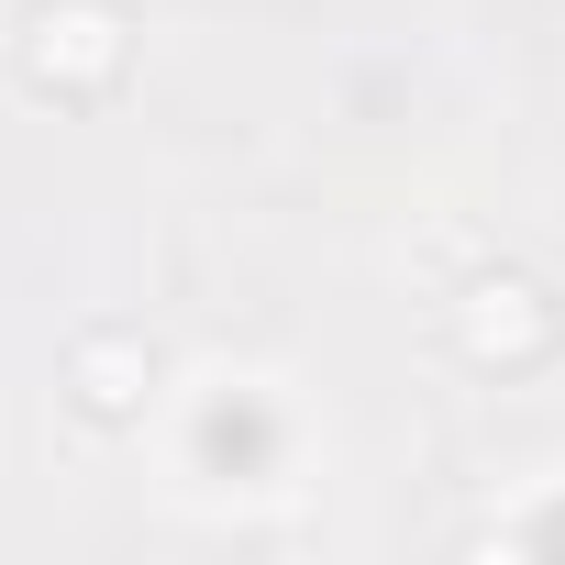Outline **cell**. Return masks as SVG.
I'll list each match as a JSON object with an SVG mask.
<instances>
[{
	"instance_id": "1",
	"label": "cell",
	"mask_w": 565,
	"mask_h": 565,
	"mask_svg": "<svg viewBox=\"0 0 565 565\" xmlns=\"http://www.w3.org/2000/svg\"><path fill=\"white\" fill-rule=\"evenodd\" d=\"M333 466L322 399L266 355H189L156 399V488L200 521H266Z\"/></svg>"
},
{
	"instance_id": "2",
	"label": "cell",
	"mask_w": 565,
	"mask_h": 565,
	"mask_svg": "<svg viewBox=\"0 0 565 565\" xmlns=\"http://www.w3.org/2000/svg\"><path fill=\"white\" fill-rule=\"evenodd\" d=\"M145 67L134 0H12L0 12V78L34 111H111Z\"/></svg>"
},
{
	"instance_id": "3",
	"label": "cell",
	"mask_w": 565,
	"mask_h": 565,
	"mask_svg": "<svg viewBox=\"0 0 565 565\" xmlns=\"http://www.w3.org/2000/svg\"><path fill=\"white\" fill-rule=\"evenodd\" d=\"M444 344L477 377H532V366L565 355V300L543 289L532 266H466L444 289Z\"/></svg>"
},
{
	"instance_id": "4",
	"label": "cell",
	"mask_w": 565,
	"mask_h": 565,
	"mask_svg": "<svg viewBox=\"0 0 565 565\" xmlns=\"http://www.w3.org/2000/svg\"><path fill=\"white\" fill-rule=\"evenodd\" d=\"M167 344L145 322H78L67 333V366H56V399L89 422V433H156V399H167Z\"/></svg>"
},
{
	"instance_id": "5",
	"label": "cell",
	"mask_w": 565,
	"mask_h": 565,
	"mask_svg": "<svg viewBox=\"0 0 565 565\" xmlns=\"http://www.w3.org/2000/svg\"><path fill=\"white\" fill-rule=\"evenodd\" d=\"M477 554H565V466H543V477L477 532Z\"/></svg>"
},
{
	"instance_id": "6",
	"label": "cell",
	"mask_w": 565,
	"mask_h": 565,
	"mask_svg": "<svg viewBox=\"0 0 565 565\" xmlns=\"http://www.w3.org/2000/svg\"><path fill=\"white\" fill-rule=\"evenodd\" d=\"M554 300H565V289H554Z\"/></svg>"
}]
</instances>
